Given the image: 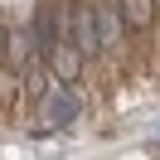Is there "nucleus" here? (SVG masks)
Returning a JSON list of instances; mask_svg holds the SVG:
<instances>
[{"label":"nucleus","instance_id":"obj_2","mask_svg":"<svg viewBox=\"0 0 160 160\" xmlns=\"http://www.w3.org/2000/svg\"><path fill=\"white\" fill-rule=\"evenodd\" d=\"M49 117H53V126H73V121H78V97H73L68 88H58L49 97Z\"/></svg>","mask_w":160,"mask_h":160},{"label":"nucleus","instance_id":"obj_5","mask_svg":"<svg viewBox=\"0 0 160 160\" xmlns=\"http://www.w3.org/2000/svg\"><path fill=\"white\" fill-rule=\"evenodd\" d=\"M24 53H29V29H10V68H24Z\"/></svg>","mask_w":160,"mask_h":160},{"label":"nucleus","instance_id":"obj_4","mask_svg":"<svg viewBox=\"0 0 160 160\" xmlns=\"http://www.w3.org/2000/svg\"><path fill=\"white\" fill-rule=\"evenodd\" d=\"M121 15H126L131 29H141V24H150V15H155V0H121Z\"/></svg>","mask_w":160,"mask_h":160},{"label":"nucleus","instance_id":"obj_3","mask_svg":"<svg viewBox=\"0 0 160 160\" xmlns=\"http://www.w3.org/2000/svg\"><path fill=\"white\" fill-rule=\"evenodd\" d=\"M78 58H82V49L78 44H53V53H49V63H53V73H58V78H73V73H78Z\"/></svg>","mask_w":160,"mask_h":160},{"label":"nucleus","instance_id":"obj_1","mask_svg":"<svg viewBox=\"0 0 160 160\" xmlns=\"http://www.w3.org/2000/svg\"><path fill=\"white\" fill-rule=\"evenodd\" d=\"M73 44L82 49V58H92V53L102 49V29H97V10H78V15H73Z\"/></svg>","mask_w":160,"mask_h":160}]
</instances>
